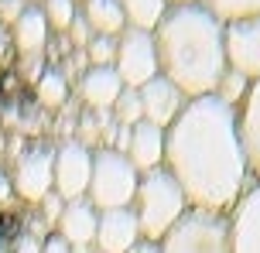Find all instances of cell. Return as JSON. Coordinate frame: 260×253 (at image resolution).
I'll use <instances>...</instances> for the list:
<instances>
[{
    "instance_id": "cell-35",
    "label": "cell",
    "mask_w": 260,
    "mask_h": 253,
    "mask_svg": "<svg viewBox=\"0 0 260 253\" xmlns=\"http://www.w3.org/2000/svg\"><path fill=\"white\" fill-rule=\"evenodd\" d=\"M182 4H202V0H168V7H182Z\"/></svg>"
},
{
    "instance_id": "cell-25",
    "label": "cell",
    "mask_w": 260,
    "mask_h": 253,
    "mask_svg": "<svg viewBox=\"0 0 260 253\" xmlns=\"http://www.w3.org/2000/svg\"><path fill=\"white\" fill-rule=\"evenodd\" d=\"M86 58H89V65H113L117 62V38L92 34V41L86 45Z\"/></svg>"
},
{
    "instance_id": "cell-4",
    "label": "cell",
    "mask_w": 260,
    "mask_h": 253,
    "mask_svg": "<svg viewBox=\"0 0 260 253\" xmlns=\"http://www.w3.org/2000/svg\"><path fill=\"white\" fill-rule=\"evenodd\" d=\"M141 171L127 161V154L110 151V147H96L92 151V174L86 199L92 202L96 212L106 209H130L134 205V192H137Z\"/></svg>"
},
{
    "instance_id": "cell-19",
    "label": "cell",
    "mask_w": 260,
    "mask_h": 253,
    "mask_svg": "<svg viewBox=\"0 0 260 253\" xmlns=\"http://www.w3.org/2000/svg\"><path fill=\"white\" fill-rule=\"evenodd\" d=\"M35 96H38V106L45 110H62L69 103V76L62 68L48 65L35 82Z\"/></svg>"
},
{
    "instance_id": "cell-2",
    "label": "cell",
    "mask_w": 260,
    "mask_h": 253,
    "mask_svg": "<svg viewBox=\"0 0 260 253\" xmlns=\"http://www.w3.org/2000/svg\"><path fill=\"white\" fill-rule=\"evenodd\" d=\"M222 27L226 24L206 4L168 7L161 24L154 27L161 76L175 82L185 93V99L216 93L222 72H226Z\"/></svg>"
},
{
    "instance_id": "cell-32",
    "label": "cell",
    "mask_w": 260,
    "mask_h": 253,
    "mask_svg": "<svg viewBox=\"0 0 260 253\" xmlns=\"http://www.w3.org/2000/svg\"><path fill=\"white\" fill-rule=\"evenodd\" d=\"M11 195H14V188H11V178H7V174L0 171V205H4V202L11 199Z\"/></svg>"
},
{
    "instance_id": "cell-3",
    "label": "cell",
    "mask_w": 260,
    "mask_h": 253,
    "mask_svg": "<svg viewBox=\"0 0 260 253\" xmlns=\"http://www.w3.org/2000/svg\"><path fill=\"white\" fill-rule=\"evenodd\" d=\"M130 209H134V215H137L141 240L161 243L165 233L188 212V202H185V192L178 188V182L168 174V168H154V171L141 174Z\"/></svg>"
},
{
    "instance_id": "cell-15",
    "label": "cell",
    "mask_w": 260,
    "mask_h": 253,
    "mask_svg": "<svg viewBox=\"0 0 260 253\" xmlns=\"http://www.w3.org/2000/svg\"><path fill=\"white\" fill-rule=\"evenodd\" d=\"M123 154H127V161L141 174L154 171V168H165V130L141 120L137 127H130V144Z\"/></svg>"
},
{
    "instance_id": "cell-29",
    "label": "cell",
    "mask_w": 260,
    "mask_h": 253,
    "mask_svg": "<svg viewBox=\"0 0 260 253\" xmlns=\"http://www.w3.org/2000/svg\"><path fill=\"white\" fill-rule=\"evenodd\" d=\"M45 68L48 65L41 62V55H24V58H21V76H27V79H35V82H38V76Z\"/></svg>"
},
{
    "instance_id": "cell-9",
    "label": "cell",
    "mask_w": 260,
    "mask_h": 253,
    "mask_svg": "<svg viewBox=\"0 0 260 253\" xmlns=\"http://www.w3.org/2000/svg\"><path fill=\"white\" fill-rule=\"evenodd\" d=\"M92 174V151L82 147L79 140H62L55 147V192L65 202L86 199Z\"/></svg>"
},
{
    "instance_id": "cell-36",
    "label": "cell",
    "mask_w": 260,
    "mask_h": 253,
    "mask_svg": "<svg viewBox=\"0 0 260 253\" xmlns=\"http://www.w3.org/2000/svg\"><path fill=\"white\" fill-rule=\"evenodd\" d=\"M72 253H92V246H72Z\"/></svg>"
},
{
    "instance_id": "cell-38",
    "label": "cell",
    "mask_w": 260,
    "mask_h": 253,
    "mask_svg": "<svg viewBox=\"0 0 260 253\" xmlns=\"http://www.w3.org/2000/svg\"><path fill=\"white\" fill-rule=\"evenodd\" d=\"M92 253H100V250H92Z\"/></svg>"
},
{
    "instance_id": "cell-37",
    "label": "cell",
    "mask_w": 260,
    "mask_h": 253,
    "mask_svg": "<svg viewBox=\"0 0 260 253\" xmlns=\"http://www.w3.org/2000/svg\"><path fill=\"white\" fill-rule=\"evenodd\" d=\"M72 4H82V0H72Z\"/></svg>"
},
{
    "instance_id": "cell-30",
    "label": "cell",
    "mask_w": 260,
    "mask_h": 253,
    "mask_svg": "<svg viewBox=\"0 0 260 253\" xmlns=\"http://www.w3.org/2000/svg\"><path fill=\"white\" fill-rule=\"evenodd\" d=\"M24 7H27L24 0H0V21H4V24H14Z\"/></svg>"
},
{
    "instance_id": "cell-11",
    "label": "cell",
    "mask_w": 260,
    "mask_h": 253,
    "mask_svg": "<svg viewBox=\"0 0 260 253\" xmlns=\"http://www.w3.org/2000/svg\"><path fill=\"white\" fill-rule=\"evenodd\" d=\"M230 253H260V185H250L230 212Z\"/></svg>"
},
{
    "instance_id": "cell-22",
    "label": "cell",
    "mask_w": 260,
    "mask_h": 253,
    "mask_svg": "<svg viewBox=\"0 0 260 253\" xmlns=\"http://www.w3.org/2000/svg\"><path fill=\"white\" fill-rule=\"evenodd\" d=\"M113 123L117 127H137L144 120V106H141V93L137 89H123L117 96V103H113Z\"/></svg>"
},
{
    "instance_id": "cell-20",
    "label": "cell",
    "mask_w": 260,
    "mask_h": 253,
    "mask_svg": "<svg viewBox=\"0 0 260 253\" xmlns=\"http://www.w3.org/2000/svg\"><path fill=\"white\" fill-rule=\"evenodd\" d=\"M120 7L127 14V27L154 31L161 24L165 11H168V0H120Z\"/></svg>"
},
{
    "instance_id": "cell-14",
    "label": "cell",
    "mask_w": 260,
    "mask_h": 253,
    "mask_svg": "<svg viewBox=\"0 0 260 253\" xmlns=\"http://www.w3.org/2000/svg\"><path fill=\"white\" fill-rule=\"evenodd\" d=\"M123 89L127 86L120 82L113 65H89L79 76V99L89 110H113V103Z\"/></svg>"
},
{
    "instance_id": "cell-13",
    "label": "cell",
    "mask_w": 260,
    "mask_h": 253,
    "mask_svg": "<svg viewBox=\"0 0 260 253\" xmlns=\"http://www.w3.org/2000/svg\"><path fill=\"white\" fill-rule=\"evenodd\" d=\"M236 130H240V144H243L250 182L260 185V79L250 82L243 103L236 106Z\"/></svg>"
},
{
    "instance_id": "cell-17",
    "label": "cell",
    "mask_w": 260,
    "mask_h": 253,
    "mask_svg": "<svg viewBox=\"0 0 260 253\" xmlns=\"http://www.w3.org/2000/svg\"><path fill=\"white\" fill-rule=\"evenodd\" d=\"M48 31H52V27L45 21L41 7L27 4L24 11H21V17L11 24V41H14V48L21 52V58H24V55H41L48 48Z\"/></svg>"
},
{
    "instance_id": "cell-33",
    "label": "cell",
    "mask_w": 260,
    "mask_h": 253,
    "mask_svg": "<svg viewBox=\"0 0 260 253\" xmlns=\"http://www.w3.org/2000/svg\"><path fill=\"white\" fill-rule=\"evenodd\" d=\"M127 253H157V243H147V240H141L134 250H127Z\"/></svg>"
},
{
    "instance_id": "cell-5",
    "label": "cell",
    "mask_w": 260,
    "mask_h": 253,
    "mask_svg": "<svg viewBox=\"0 0 260 253\" xmlns=\"http://www.w3.org/2000/svg\"><path fill=\"white\" fill-rule=\"evenodd\" d=\"M157 253H230V215L188 209L165 233Z\"/></svg>"
},
{
    "instance_id": "cell-27",
    "label": "cell",
    "mask_w": 260,
    "mask_h": 253,
    "mask_svg": "<svg viewBox=\"0 0 260 253\" xmlns=\"http://www.w3.org/2000/svg\"><path fill=\"white\" fill-rule=\"evenodd\" d=\"M38 205H41V219H45L48 226H55V223H58V215H62V209H65V199L52 188V192H48V195H45Z\"/></svg>"
},
{
    "instance_id": "cell-28",
    "label": "cell",
    "mask_w": 260,
    "mask_h": 253,
    "mask_svg": "<svg viewBox=\"0 0 260 253\" xmlns=\"http://www.w3.org/2000/svg\"><path fill=\"white\" fill-rule=\"evenodd\" d=\"M11 253H41V240L31 233H17L11 243Z\"/></svg>"
},
{
    "instance_id": "cell-26",
    "label": "cell",
    "mask_w": 260,
    "mask_h": 253,
    "mask_svg": "<svg viewBox=\"0 0 260 253\" xmlns=\"http://www.w3.org/2000/svg\"><path fill=\"white\" fill-rule=\"evenodd\" d=\"M65 38H69V45H72L76 52H86V45L92 41V27L86 24V17H82V14L72 17V24H69V31H65Z\"/></svg>"
},
{
    "instance_id": "cell-23",
    "label": "cell",
    "mask_w": 260,
    "mask_h": 253,
    "mask_svg": "<svg viewBox=\"0 0 260 253\" xmlns=\"http://www.w3.org/2000/svg\"><path fill=\"white\" fill-rule=\"evenodd\" d=\"M247 89H250V79H243V76H240V72H233V68H226L212 96H216V99H222L226 106H233V110H236L240 103H243Z\"/></svg>"
},
{
    "instance_id": "cell-16",
    "label": "cell",
    "mask_w": 260,
    "mask_h": 253,
    "mask_svg": "<svg viewBox=\"0 0 260 253\" xmlns=\"http://www.w3.org/2000/svg\"><path fill=\"white\" fill-rule=\"evenodd\" d=\"M96 223H100V212L92 209V202L76 199V202H65L62 215L55 223V233L69 246H92V240H96Z\"/></svg>"
},
{
    "instance_id": "cell-7",
    "label": "cell",
    "mask_w": 260,
    "mask_h": 253,
    "mask_svg": "<svg viewBox=\"0 0 260 253\" xmlns=\"http://www.w3.org/2000/svg\"><path fill=\"white\" fill-rule=\"evenodd\" d=\"M11 188L17 199L38 205L55 188V147L52 144H31L17 158L11 174Z\"/></svg>"
},
{
    "instance_id": "cell-21",
    "label": "cell",
    "mask_w": 260,
    "mask_h": 253,
    "mask_svg": "<svg viewBox=\"0 0 260 253\" xmlns=\"http://www.w3.org/2000/svg\"><path fill=\"white\" fill-rule=\"evenodd\" d=\"M202 4L219 17L222 24L243 21V17H257L260 14V0H202Z\"/></svg>"
},
{
    "instance_id": "cell-6",
    "label": "cell",
    "mask_w": 260,
    "mask_h": 253,
    "mask_svg": "<svg viewBox=\"0 0 260 253\" xmlns=\"http://www.w3.org/2000/svg\"><path fill=\"white\" fill-rule=\"evenodd\" d=\"M113 68H117L120 82H123L127 89H141L144 82H151L154 76H161L154 31L127 27L117 38V62H113Z\"/></svg>"
},
{
    "instance_id": "cell-1",
    "label": "cell",
    "mask_w": 260,
    "mask_h": 253,
    "mask_svg": "<svg viewBox=\"0 0 260 253\" xmlns=\"http://www.w3.org/2000/svg\"><path fill=\"white\" fill-rule=\"evenodd\" d=\"M165 168L185 192L188 209L230 215L250 182L236 110L216 96L188 99L165 130Z\"/></svg>"
},
{
    "instance_id": "cell-24",
    "label": "cell",
    "mask_w": 260,
    "mask_h": 253,
    "mask_svg": "<svg viewBox=\"0 0 260 253\" xmlns=\"http://www.w3.org/2000/svg\"><path fill=\"white\" fill-rule=\"evenodd\" d=\"M41 14H45V21H48L52 31L65 34L69 24H72V17L79 14V7L72 4V0H45V4H41Z\"/></svg>"
},
{
    "instance_id": "cell-34",
    "label": "cell",
    "mask_w": 260,
    "mask_h": 253,
    "mask_svg": "<svg viewBox=\"0 0 260 253\" xmlns=\"http://www.w3.org/2000/svg\"><path fill=\"white\" fill-rule=\"evenodd\" d=\"M7 48H11V34H7V31L0 27V58L7 55Z\"/></svg>"
},
{
    "instance_id": "cell-10",
    "label": "cell",
    "mask_w": 260,
    "mask_h": 253,
    "mask_svg": "<svg viewBox=\"0 0 260 253\" xmlns=\"http://www.w3.org/2000/svg\"><path fill=\"white\" fill-rule=\"evenodd\" d=\"M137 93H141L144 120L161 127V130H168L171 123L178 120V113L185 110V103H188L182 89H178L171 79H165V76H154L151 82H144Z\"/></svg>"
},
{
    "instance_id": "cell-8",
    "label": "cell",
    "mask_w": 260,
    "mask_h": 253,
    "mask_svg": "<svg viewBox=\"0 0 260 253\" xmlns=\"http://www.w3.org/2000/svg\"><path fill=\"white\" fill-rule=\"evenodd\" d=\"M222 48H226V68L240 72L243 79H260V14L230 21L222 27Z\"/></svg>"
},
{
    "instance_id": "cell-12",
    "label": "cell",
    "mask_w": 260,
    "mask_h": 253,
    "mask_svg": "<svg viewBox=\"0 0 260 253\" xmlns=\"http://www.w3.org/2000/svg\"><path fill=\"white\" fill-rule=\"evenodd\" d=\"M137 243H141V226H137L134 209H106V212H100L92 250H100V253H127V250H134Z\"/></svg>"
},
{
    "instance_id": "cell-31",
    "label": "cell",
    "mask_w": 260,
    "mask_h": 253,
    "mask_svg": "<svg viewBox=\"0 0 260 253\" xmlns=\"http://www.w3.org/2000/svg\"><path fill=\"white\" fill-rule=\"evenodd\" d=\"M41 253H72V246H69L58 233H48V236L41 240Z\"/></svg>"
},
{
    "instance_id": "cell-18",
    "label": "cell",
    "mask_w": 260,
    "mask_h": 253,
    "mask_svg": "<svg viewBox=\"0 0 260 253\" xmlns=\"http://www.w3.org/2000/svg\"><path fill=\"white\" fill-rule=\"evenodd\" d=\"M82 17L92 27V34H106V38H120L127 31V14L120 7V0H82Z\"/></svg>"
}]
</instances>
